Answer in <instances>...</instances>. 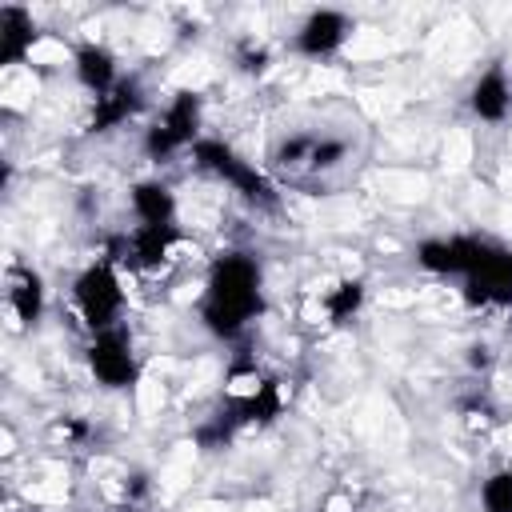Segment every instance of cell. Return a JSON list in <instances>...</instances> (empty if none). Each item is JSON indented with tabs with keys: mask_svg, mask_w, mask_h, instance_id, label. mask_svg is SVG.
<instances>
[{
	"mask_svg": "<svg viewBox=\"0 0 512 512\" xmlns=\"http://www.w3.org/2000/svg\"><path fill=\"white\" fill-rule=\"evenodd\" d=\"M88 368L104 388H128L136 380V356H132V340L120 328L96 332L92 348H88Z\"/></svg>",
	"mask_w": 512,
	"mask_h": 512,
	"instance_id": "cell-1",
	"label": "cell"
},
{
	"mask_svg": "<svg viewBox=\"0 0 512 512\" xmlns=\"http://www.w3.org/2000/svg\"><path fill=\"white\" fill-rule=\"evenodd\" d=\"M348 40V20L332 8H316L304 16V24L296 28V48L304 56H332L336 48H344Z\"/></svg>",
	"mask_w": 512,
	"mask_h": 512,
	"instance_id": "cell-2",
	"label": "cell"
},
{
	"mask_svg": "<svg viewBox=\"0 0 512 512\" xmlns=\"http://www.w3.org/2000/svg\"><path fill=\"white\" fill-rule=\"evenodd\" d=\"M72 72H76V84H80L84 92H92V96H104V92H112V88L120 84V76H116V56H112V48L100 44V40H88V44L76 48Z\"/></svg>",
	"mask_w": 512,
	"mask_h": 512,
	"instance_id": "cell-3",
	"label": "cell"
},
{
	"mask_svg": "<svg viewBox=\"0 0 512 512\" xmlns=\"http://www.w3.org/2000/svg\"><path fill=\"white\" fill-rule=\"evenodd\" d=\"M128 200H132V212L140 220V228H168L172 216H176V196L168 184L160 180H140L128 188Z\"/></svg>",
	"mask_w": 512,
	"mask_h": 512,
	"instance_id": "cell-4",
	"label": "cell"
},
{
	"mask_svg": "<svg viewBox=\"0 0 512 512\" xmlns=\"http://www.w3.org/2000/svg\"><path fill=\"white\" fill-rule=\"evenodd\" d=\"M472 112L480 120H504L508 108H512V88H508V76L500 68H488L480 72V80L472 84Z\"/></svg>",
	"mask_w": 512,
	"mask_h": 512,
	"instance_id": "cell-5",
	"label": "cell"
},
{
	"mask_svg": "<svg viewBox=\"0 0 512 512\" xmlns=\"http://www.w3.org/2000/svg\"><path fill=\"white\" fill-rule=\"evenodd\" d=\"M480 504L484 512H512V468H500L480 484Z\"/></svg>",
	"mask_w": 512,
	"mask_h": 512,
	"instance_id": "cell-6",
	"label": "cell"
}]
</instances>
